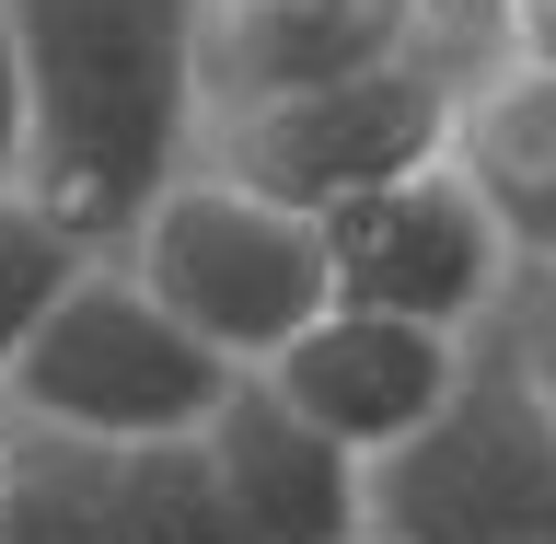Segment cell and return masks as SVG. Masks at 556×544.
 <instances>
[{
  "label": "cell",
  "instance_id": "obj_1",
  "mask_svg": "<svg viewBox=\"0 0 556 544\" xmlns=\"http://www.w3.org/2000/svg\"><path fill=\"white\" fill-rule=\"evenodd\" d=\"M35 81L24 186L116 255L128 220L208 151L198 116V0H12Z\"/></svg>",
  "mask_w": 556,
  "mask_h": 544
},
{
  "label": "cell",
  "instance_id": "obj_2",
  "mask_svg": "<svg viewBox=\"0 0 556 544\" xmlns=\"http://www.w3.org/2000/svg\"><path fill=\"white\" fill-rule=\"evenodd\" d=\"M116 255H128L139 290H151L174 325H198L232 371H267L278 347H290L313 313L337 302L325 220L255 198V186H243V174H220V163H186L163 198L128 220V243H116Z\"/></svg>",
  "mask_w": 556,
  "mask_h": 544
},
{
  "label": "cell",
  "instance_id": "obj_3",
  "mask_svg": "<svg viewBox=\"0 0 556 544\" xmlns=\"http://www.w3.org/2000/svg\"><path fill=\"white\" fill-rule=\"evenodd\" d=\"M232 382L243 371L198 337V325H174V313L139 290L128 255H104V267L47 313V337L12 359L0 406L35 417V429H81V441L139 452V441H198Z\"/></svg>",
  "mask_w": 556,
  "mask_h": 544
},
{
  "label": "cell",
  "instance_id": "obj_4",
  "mask_svg": "<svg viewBox=\"0 0 556 544\" xmlns=\"http://www.w3.org/2000/svg\"><path fill=\"white\" fill-rule=\"evenodd\" d=\"M464 59L476 35H441L394 69H359V81H325V93H290V104H255L232 128H208L198 163L243 174L255 198L302 208V220H337V208L406 186V174L452 163V104H464Z\"/></svg>",
  "mask_w": 556,
  "mask_h": 544
},
{
  "label": "cell",
  "instance_id": "obj_5",
  "mask_svg": "<svg viewBox=\"0 0 556 544\" xmlns=\"http://www.w3.org/2000/svg\"><path fill=\"white\" fill-rule=\"evenodd\" d=\"M382 544H556V406L476 337V371L406 452L371 464Z\"/></svg>",
  "mask_w": 556,
  "mask_h": 544
},
{
  "label": "cell",
  "instance_id": "obj_6",
  "mask_svg": "<svg viewBox=\"0 0 556 544\" xmlns=\"http://www.w3.org/2000/svg\"><path fill=\"white\" fill-rule=\"evenodd\" d=\"M325 255H337V302L406 313V325H441V337H486L498 302H510V278H521L510 232L476 208V186L452 163L337 208L325 220Z\"/></svg>",
  "mask_w": 556,
  "mask_h": 544
},
{
  "label": "cell",
  "instance_id": "obj_7",
  "mask_svg": "<svg viewBox=\"0 0 556 544\" xmlns=\"http://www.w3.org/2000/svg\"><path fill=\"white\" fill-rule=\"evenodd\" d=\"M441 35H476L452 0H198V116L232 128L255 104L394 69Z\"/></svg>",
  "mask_w": 556,
  "mask_h": 544
},
{
  "label": "cell",
  "instance_id": "obj_8",
  "mask_svg": "<svg viewBox=\"0 0 556 544\" xmlns=\"http://www.w3.org/2000/svg\"><path fill=\"white\" fill-rule=\"evenodd\" d=\"M464 371H476V337H441V325H406V313H371V302H325L302 337L267 359V382L313 429H337L359 464L406 452L417 429L452 406Z\"/></svg>",
  "mask_w": 556,
  "mask_h": 544
},
{
  "label": "cell",
  "instance_id": "obj_9",
  "mask_svg": "<svg viewBox=\"0 0 556 544\" xmlns=\"http://www.w3.org/2000/svg\"><path fill=\"white\" fill-rule=\"evenodd\" d=\"M208 464L232 486V521L243 544H359L371 533V464L313 429L267 371H243L208 417Z\"/></svg>",
  "mask_w": 556,
  "mask_h": 544
},
{
  "label": "cell",
  "instance_id": "obj_10",
  "mask_svg": "<svg viewBox=\"0 0 556 544\" xmlns=\"http://www.w3.org/2000/svg\"><path fill=\"white\" fill-rule=\"evenodd\" d=\"M452 174L476 186V208L510 232L521 267H545L556 255V69L498 59L476 35L464 104H452Z\"/></svg>",
  "mask_w": 556,
  "mask_h": 544
},
{
  "label": "cell",
  "instance_id": "obj_11",
  "mask_svg": "<svg viewBox=\"0 0 556 544\" xmlns=\"http://www.w3.org/2000/svg\"><path fill=\"white\" fill-rule=\"evenodd\" d=\"M116 441L81 429H35L12 417V476H0V544H104L116 521Z\"/></svg>",
  "mask_w": 556,
  "mask_h": 544
},
{
  "label": "cell",
  "instance_id": "obj_12",
  "mask_svg": "<svg viewBox=\"0 0 556 544\" xmlns=\"http://www.w3.org/2000/svg\"><path fill=\"white\" fill-rule=\"evenodd\" d=\"M93 267H104V243L81 232L70 208H47L35 186H0V382H12V359L47 337V313Z\"/></svg>",
  "mask_w": 556,
  "mask_h": 544
},
{
  "label": "cell",
  "instance_id": "obj_13",
  "mask_svg": "<svg viewBox=\"0 0 556 544\" xmlns=\"http://www.w3.org/2000/svg\"><path fill=\"white\" fill-rule=\"evenodd\" d=\"M104 544H243L232 486L208 464V429L198 441H139L128 464H116V521H104Z\"/></svg>",
  "mask_w": 556,
  "mask_h": 544
},
{
  "label": "cell",
  "instance_id": "obj_14",
  "mask_svg": "<svg viewBox=\"0 0 556 544\" xmlns=\"http://www.w3.org/2000/svg\"><path fill=\"white\" fill-rule=\"evenodd\" d=\"M486 347H498V359H510V371H521V382H533V394L556 406V255L510 278V302H498Z\"/></svg>",
  "mask_w": 556,
  "mask_h": 544
},
{
  "label": "cell",
  "instance_id": "obj_15",
  "mask_svg": "<svg viewBox=\"0 0 556 544\" xmlns=\"http://www.w3.org/2000/svg\"><path fill=\"white\" fill-rule=\"evenodd\" d=\"M24 163H35V81H24V24L0 0V186H24Z\"/></svg>",
  "mask_w": 556,
  "mask_h": 544
},
{
  "label": "cell",
  "instance_id": "obj_16",
  "mask_svg": "<svg viewBox=\"0 0 556 544\" xmlns=\"http://www.w3.org/2000/svg\"><path fill=\"white\" fill-rule=\"evenodd\" d=\"M476 35L498 47V59L556 69V0H476Z\"/></svg>",
  "mask_w": 556,
  "mask_h": 544
},
{
  "label": "cell",
  "instance_id": "obj_17",
  "mask_svg": "<svg viewBox=\"0 0 556 544\" xmlns=\"http://www.w3.org/2000/svg\"><path fill=\"white\" fill-rule=\"evenodd\" d=\"M0 476H12V406H0Z\"/></svg>",
  "mask_w": 556,
  "mask_h": 544
},
{
  "label": "cell",
  "instance_id": "obj_18",
  "mask_svg": "<svg viewBox=\"0 0 556 544\" xmlns=\"http://www.w3.org/2000/svg\"><path fill=\"white\" fill-rule=\"evenodd\" d=\"M452 12H464V24H476V0H452Z\"/></svg>",
  "mask_w": 556,
  "mask_h": 544
},
{
  "label": "cell",
  "instance_id": "obj_19",
  "mask_svg": "<svg viewBox=\"0 0 556 544\" xmlns=\"http://www.w3.org/2000/svg\"><path fill=\"white\" fill-rule=\"evenodd\" d=\"M359 544H382V533H359Z\"/></svg>",
  "mask_w": 556,
  "mask_h": 544
}]
</instances>
